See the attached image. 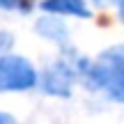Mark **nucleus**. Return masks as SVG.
I'll list each match as a JSON object with an SVG mask.
<instances>
[{"mask_svg": "<svg viewBox=\"0 0 124 124\" xmlns=\"http://www.w3.org/2000/svg\"><path fill=\"white\" fill-rule=\"evenodd\" d=\"M85 78L92 87L106 92L113 101L124 103V46L103 51L92 64L85 67Z\"/></svg>", "mask_w": 124, "mask_h": 124, "instance_id": "obj_1", "label": "nucleus"}, {"mask_svg": "<svg viewBox=\"0 0 124 124\" xmlns=\"http://www.w3.org/2000/svg\"><path fill=\"white\" fill-rule=\"evenodd\" d=\"M37 83V71L25 58L2 55L0 58V92L28 90Z\"/></svg>", "mask_w": 124, "mask_h": 124, "instance_id": "obj_2", "label": "nucleus"}, {"mask_svg": "<svg viewBox=\"0 0 124 124\" xmlns=\"http://www.w3.org/2000/svg\"><path fill=\"white\" fill-rule=\"evenodd\" d=\"M74 78H76V71H74V67H71V62L60 60V62H55L51 69H46L44 87H46V92L55 94V97H69Z\"/></svg>", "mask_w": 124, "mask_h": 124, "instance_id": "obj_3", "label": "nucleus"}, {"mask_svg": "<svg viewBox=\"0 0 124 124\" xmlns=\"http://www.w3.org/2000/svg\"><path fill=\"white\" fill-rule=\"evenodd\" d=\"M41 9L44 12H53V14H71V16H80V18L92 16V12L85 7L83 0H44Z\"/></svg>", "mask_w": 124, "mask_h": 124, "instance_id": "obj_4", "label": "nucleus"}, {"mask_svg": "<svg viewBox=\"0 0 124 124\" xmlns=\"http://www.w3.org/2000/svg\"><path fill=\"white\" fill-rule=\"evenodd\" d=\"M35 0H0V9H9V12H30Z\"/></svg>", "mask_w": 124, "mask_h": 124, "instance_id": "obj_5", "label": "nucleus"}, {"mask_svg": "<svg viewBox=\"0 0 124 124\" xmlns=\"http://www.w3.org/2000/svg\"><path fill=\"white\" fill-rule=\"evenodd\" d=\"M12 48V37L7 35V32H0V58H2L5 51Z\"/></svg>", "mask_w": 124, "mask_h": 124, "instance_id": "obj_6", "label": "nucleus"}, {"mask_svg": "<svg viewBox=\"0 0 124 124\" xmlns=\"http://www.w3.org/2000/svg\"><path fill=\"white\" fill-rule=\"evenodd\" d=\"M0 124H14L12 115H7V113H0Z\"/></svg>", "mask_w": 124, "mask_h": 124, "instance_id": "obj_7", "label": "nucleus"}, {"mask_svg": "<svg viewBox=\"0 0 124 124\" xmlns=\"http://www.w3.org/2000/svg\"><path fill=\"white\" fill-rule=\"evenodd\" d=\"M120 16H122V21H124V0H120Z\"/></svg>", "mask_w": 124, "mask_h": 124, "instance_id": "obj_8", "label": "nucleus"}, {"mask_svg": "<svg viewBox=\"0 0 124 124\" xmlns=\"http://www.w3.org/2000/svg\"><path fill=\"white\" fill-rule=\"evenodd\" d=\"M97 2H99V5H106V2H110V0H97Z\"/></svg>", "mask_w": 124, "mask_h": 124, "instance_id": "obj_9", "label": "nucleus"}]
</instances>
